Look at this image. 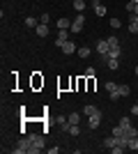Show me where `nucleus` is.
Masks as SVG:
<instances>
[{
  "label": "nucleus",
  "instance_id": "13",
  "mask_svg": "<svg viewBox=\"0 0 138 154\" xmlns=\"http://www.w3.org/2000/svg\"><path fill=\"white\" fill-rule=\"evenodd\" d=\"M72 5H74V9H76L78 14H83V9H85V5H87V2H85V0H74Z\"/></svg>",
  "mask_w": 138,
  "mask_h": 154
},
{
  "label": "nucleus",
  "instance_id": "31",
  "mask_svg": "<svg viewBox=\"0 0 138 154\" xmlns=\"http://www.w3.org/2000/svg\"><path fill=\"white\" fill-rule=\"evenodd\" d=\"M118 99H120V92H118V90L111 92V101H118Z\"/></svg>",
  "mask_w": 138,
  "mask_h": 154
},
{
  "label": "nucleus",
  "instance_id": "23",
  "mask_svg": "<svg viewBox=\"0 0 138 154\" xmlns=\"http://www.w3.org/2000/svg\"><path fill=\"white\" fill-rule=\"evenodd\" d=\"M106 42H108V46H111V48H120V42H118V37H108Z\"/></svg>",
  "mask_w": 138,
  "mask_h": 154
},
{
  "label": "nucleus",
  "instance_id": "34",
  "mask_svg": "<svg viewBox=\"0 0 138 154\" xmlns=\"http://www.w3.org/2000/svg\"><path fill=\"white\" fill-rule=\"evenodd\" d=\"M133 14H136V16H138V5H136V7H133Z\"/></svg>",
  "mask_w": 138,
  "mask_h": 154
},
{
  "label": "nucleus",
  "instance_id": "22",
  "mask_svg": "<svg viewBox=\"0 0 138 154\" xmlns=\"http://www.w3.org/2000/svg\"><path fill=\"white\" fill-rule=\"evenodd\" d=\"M26 26H28V28H37L39 23H37V19H35V16H28V19H26Z\"/></svg>",
  "mask_w": 138,
  "mask_h": 154
},
{
  "label": "nucleus",
  "instance_id": "3",
  "mask_svg": "<svg viewBox=\"0 0 138 154\" xmlns=\"http://www.w3.org/2000/svg\"><path fill=\"white\" fill-rule=\"evenodd\" d=\"M83 26H85V16H83V14H78L76 19H72V28H69V30H72L74 35H78V32L83 30Z\"/></svg>",
  "mask_w": 138,
  "mask_h": 154
},
{
  "label": "nucleus",
  "instance_id": "17",
  "mask_svg": "<svg viewBox=\"0 0 138 154\" xmlns=\"http://www.w3.org/2000/svg\"><path fill=\"white\" fill-rule=\"evenodd\" d=\"M127 149H138V136L129 138V143H127Z\"/></svg>",
  "mask_w": 138,
  "mask_h": 154
},
{
  "label": "nucleus",
  "instance_id": "35",
  "mask_svg": "<svg viewBox=\"0 0 138 154\" xmlns=\"http://www.w3.org/2000/svg\"><path fill=\"white\" fill-rule=\"evenodd\" d=\"M133 71H136V76H138V64H136V69H133Z\"/></svg>",
  "mask_w": 138,
  "mask_h": 154
},
{
  "label": "nucleus",
  "instance_id": "29",
  "mask_svg": "<svg viewBox=\"0 0 138 154\" xmlns=\"http://www.w3.org/2000/svg\"><path fill=\"white\" fill-rule=\"evenodd\" d=\"M133 7H136V2H131V0H129V2H127V12L133 14Z\"/></svg>",
  "mask_w": 138,
  "mask_h": 154
},
{
  "label": "nucleus",
  "instance_id": "12",
  "mask_svg": "<svg viewBox=\"0 0 138 154\" xmlns=\"http://www.w3.org/2000/svg\"><path fill=\"white\" fill-rule=\"evenodd\" d=\"M115 145H118V138H115V136H108V138L104 140V147L106 149H113Z\"/></svg>",
  "mask_w": 138,
  "mask_h": 154
},
{
  "label": "nucleus",
  "instance_id": "10",
  "mask_svg": "<svg viewBox=\"0 0 138 154\" xmlns=\"http://www.w3.org/2000/svg\"><path fill=\"white\" fill-rule=\"evenodd\" d=\"M72 28V19H58V30H69Z\"/></svg>",
  "mask_w": 138,
  "mask_h": 154
},
{
  "label": "nucleus",
  "instance_id": "25",
  "mask_svg": "<svg viewBox=\"0 0 138 154\" xmlns=\"http://www.w3.org/2000/svg\"><path fill=\"white\" fill-rule=\"evenodd\" d=\"M113 136H115V138H122V136H124V129H122V127L118 124V127L113 129Z\"/></svg>",
  "mask_w": 138,
  "mask_h": 154
},
{
  "label": "nucleus",
  "instance_id": "21",
  "mask_svg": "<svg viewBox=\"0 0 138 154\" xmlns=\"http://www.w3.org/2000/svg\"><path fill=\"white\" fill-rule=\"evenodd\" d=\"M67 117H69V124H78V122H81L78 113H69V115H67Z\"/></svg>",
  "mask_w": 138,
  "mask_h": 154
},
{
  "label": "nucleus",
  "instance_id": "11",
  "mask_svg": "<svg viewBox=\"0 0 138 154\" xmlns=\"http://www.w3.org/2000/svg\"><path fill=\"white\" fill-rule=\"evenodd\" d=\"M106 64H108V69H113V71L120 69V60L118 58H106Z\"/></svg>",
  "mask_w": 138,
  "mask_h": 154
},
{
  "label": "nucleus",
  "instance_id": "30",
  "mask_svg": "<svg viewBox=\"0 0 138 154\" xmlns=\"http://www.w3.org/2000/svg\"><path fill=\"white\" fill-rule=\"evenodd\" d=\"M48 21H51V16H48V14H41V19H39V23H46V26H48Z\"/></svg>",
  "mask_w": 138,
  "mask_h": 154
},
{
  "label": "nucleus",
  "instance_id": "16",
  "mask_svg": "<svg viewBox=\"0 0 138 154\" xmlns=\"http://www.w3.org/2000/svg\"><path fill=\"white\" fill-rule=\"evenodd\" d=\"M118 92H120V97H129L131 94V88L129 85H118Z\"/></svg>",
  "mask_w": 138,
  "mask_h": 154
},
{
  "label": "nucleus",
  "instance_id": "33",
  "mask_svg": "<svg viewBox=\"0 0 138 154\" xmlns=\"http://www.w3.org/2000/svg\"><path fill=\"white\" fill-rule=\"evenodd\" d=\"M129 110H131L133 115H138V103H136V106H131V108H129Z\"/></svg>",
  "mask_w": 138,
  "mask_h": 154
},
{
  "label": "nucleus",
  "instance_id": "36",
  "mask_svg": "<svg viewBox=\"0 0 138 154\" xmlns=\"http://www.w3.org/2000/svg\"><path fill=\"white\" fill-rule=\"evenodd\" d=\"M131 2H136V5H138V0H131Z\"/></svg>",
  "mask_w": 138,
  "mask_h": 154
},
{
  "label": "nucleus",
  "instance_id": "8",
  "mask_svg": "<svg viewBox=\"0 0 138 154\" xmlns=\"http://www.w3.org/2000/svg\"><path fill=\"white\" fill-rule=\"evenodd\" d=\"M92 9H94V14H97V16H106V5H101L99 0H94V2H92Z\"/></svg>",
  "mask_w": 138,
  "mask_h": 154
},
{
  "label": "nucleus",
  "instance_id": "15",
  "mask_svg": "<svg viewBox=\"0 0 138 154\" xmlns=\"http://www.w3.org/2000/svg\"><path fill=\"white\" fill-rule=\"evenodd\" d=\"M35 30H37V35H39V37H46V35H48V26H46V23H39Z\"/></svg>",
  "mask_w": 138,
  "mask_h": 154
},
{
  "label": "nucleus",
  "instance_id": "24",
  "mask_svg": "<svg viewBox=\"0 0 138 154\" xmlns=\"http://www.w3.org/2000/svg\"><path fill=\"white\" fill-rule=\"evenodd\" d=\"M124 136H127V138H133V136H138V129H133V127L124 129Z\"/></svg>",
  "mask_w": 138,
  "mask_h": 154
},
{
  "label": "nucleus",
  "instance_id": "4",
  "mask_svg": "<svg viewBox=\"0 0 138 154\" xmlns=\"http://www.w3.org/2000/svg\"><path fill=\"white\" fill-rule=\"evenodd\" d=\"M108 51H111L108 42H106V39H99V42H97V53H99V55H108Z\"/></svg>",
  "mask_w": 138,
  "mask_h": 154
},
{
  "label": "nucleus",
  "instance_id": "28",
  "mask_svg": "<svg viewBox=\"0 0 138 154\" xmlns=\"http://www.w3.org/2000/svg\"><path fill=\"white\" fill-rule=\"evenodd\" d=\"M120 26H122V23H120V19H111V28H113V30H118Z\"/></svg>",
  "mask_w": 138,
  "mask_h": 154
},
{
  "label": "nucleus",
  "instance_id": "5",
  "mask_svg": "<svg viewBox=\"0 0 138 154\" xmlns=\"http://www.w3.org/2000/svg\"><path fill=\"white\" fill-rule=\"evenodd\" d=\"M60 51L65 53V55H72V53H76V44H74L72 39H69V42H65V44L60 46Z\"/></svg>",
  "mask_w": 138,
  "mask_h": 154
},
{
  "label": "nucleus",
  "instance_id": "14",
  "mask_svg": "<svg viewBox=\"0 0 138 154\" xmlns=\"http://www.w3.org/2000/svg\"><path fill=\"white\" fill-rule=\"evenodd\" d=\"M83 113H85V115L90 117V115H97V113H99V108H97V106H92V103H87L85 108H83Z\"/></svg>",
  "mask_w": 138,
  "mask_h": 154
},
{
  "label": "nucleus",
  "instance_id": "6",
  "mask_svg": "<svg viewBox=\"0 0 138 154\" xmlns=\"http://www.w3.org/2000/svg\"><path fill=\"white\" fill-rule=\"evenodd\" d=\"M65 42H69V30H58V39H55V46H62Z\"/></svg>",
  "mask_w": 138,
  "mask_h": 154
},
{
  "label": "nucleus",
  "instance_id": "7",
  "mask_svg": "<svg viewBox=\"0 0 138 154\" xmlns=\"http://www.w3.org/2000/svg\"><path fill=\"white\" fill-rule=\"evenodd\" d=\"M87 124H90V129H97L99 124H101V110H99L97 115H90V117H87Z\"/></svg>",
  "mask_w": 138,
  "mask_h": 154
},
{
  "label": "nucleus",
  "instance_id": "9",
  "mask_svg": "<svg viewBox=\"0 0 138 154\" xmlns=\"http://www.w3.org/2000/svg\"><path fill=\"white\" fill-rule=\"evenodd\" d=\"M129 32H133V35L138 32V16L136 14H129Z\"/></svg>",
  "mask_w": 138,
  "mask_h": 154
},
{
  "label": "nucleus",
  "instance_id": "19",
  "mask_svg": "<svg viewBox=\"0 0 138 154\" xmlns=\"http://www.w3.org/2000/svg\"><path fill=\"white\" fill-rule=\"evenodd\" d=\"M67 134H72V136H78V134H81L78 124H69V129H67Z\"/></svg>",
  "mask_w": 138,
  "mask_h": 154
},
{
  "label": "nucleus",
  "instance_id": "32",
  "mask_svg": "<svg viewBox=\"0 0 138 154\" xmlns=\"http://www.w3.org/2000/svg\"><path fill=\"white\" fill-rule=\"evenodd\" d=\"M85 76H90V78L94 76V67H87V69H85Z\"/></svg>",
  "mask_w": 138,
  "mask_h": 154
},
{
  "label": "nucleus",
  "instance_id": "27",
  "mask_svg": "<svg viewBox=\"0 0 138 154\" xmlns=\"http://www.w3.org/2000/svg\"><path fill=\"white\" fill-rule=\"evenodd\" d=\"M120 48H111V51H108V58H120Z\"/></svg>",
  "mask_w": 138,
  "mask_h": 154
},
{
  "label": "nucleus",
  "instance_id": "26",
  "mask_svg": "<svg viewBox=\"0 0 138 154\" xmlns=\"http://www.w3.org/2000/svg\"><path fill=\"white\" fill-rule=\"evenodd\" d=\"M106 90H108V92H115V90H118V85L113 83V81H106Z\"/></svg>",
  "mask_w": 138,
  "mask_h": 154
},
{
  "label": "nucleus",
  "instance_id": "20",
  "mask_svg": "<svg viewBox=\"0 0 138 154\" xmlns=\"http://www.w3.org/2000/svg\"><path fill=\"white\" fill-rule=\"evenodd\" d=\"M120 127H122V129H129V127H133V124H131V120H129V117H122V120H120Z\"/></svg>",
  "mask_w": 138,
  "mask_h": 154
},
{
  "label": "nucleus",
  "instance_id": "2",
  "mask_svg": "<svg viewBox=\"0 0 138 154\" xmlns=\"http://www.w3.org/2000/svg\"><path fill=\"white\" fill-rule=\"evenodd\" d=\"M30 145H32V140H30V136H23V138H21V140L16 143V147H14V154H28Z\"/></svg>",
  "mask_w": 138,
  "mask_h": 154
},
{
  "label": "nucleus",
  "instance_id": "18",
  "mask_svg": "<svg viewBox=\"0 0 138 154\" xmlns=\"http://www.w3.org/2000/svg\"><path fill=\"white\" fill-rule=\"evenodd\" d=\"M78 58H90V48L87 46H81L78 48Z\"/></svg>",
  "mask_w": 138,
  "mask_h": 154
},
{
  "label": "nucleus",
  "instance_id": "1",
  "mask_svg": "<svg viewBox=\"0 0 138 154\" xmlns=\"http://www.w3.org/2000/svg\"><path fill=\"white\" fill-rule=\"evenodd\" d=\"M30 136V140H32V145H30V149H28V154H39L41 149H44V138L37 134H28Z\"/></svg>",
  "mask_w": 138,
  "mask_h": 154
}]
</instances>
